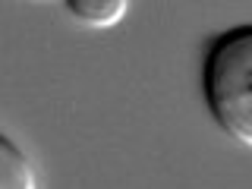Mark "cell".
<instances>
[{
	"label": "cell",
	"instance_id": "1",
	"mask_svg": "<svg viewBox=\"0 0 252 189\" xmlns=\"http://www.w3.org/2000/svg\"><path fill=\"white\" fill-rule=\"evenodd\" d=\"M199 79L211 120L230 139L252 148V22L211 35Z\"/></svg>",
	"mask_w": 252,
	"mask_h": 189
},
{
	"label": "cell",
	"instance_id": "2",
	"mask_svg": "<svg viewBox=\"0 0 252 189\" xmlns=\"http://www.w3.org/2000/svg\"><path fill=\"white\" fill-rule=\"evenodd\" d=\"M0 189H38V173L29 155L6 132H0Z\"/></svg>",
	"mask_w": 252,
	"mask_h": 189
},
{
	"label": "cell",
	"instance_id": "3",
	"mask_svg": "<svg viewBox=\"0 0 252 189\" xmlns=\"http://www.w3.org/2000/svg\"><path fill=\"white\" fill-rule=\"evenodd\" d=\"M66 10L73 19L92 29H110L129 13L126 0H66Z\"/></svg>",
	"mask_w": 252,
	"mask_h": 189
}]
</instances>
